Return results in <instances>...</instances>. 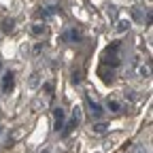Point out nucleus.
Here are the masks:
<instances>
[{
  "mask_svg": "<svg viewBox=\"0 0 153 153\" xmlns=\"http://www.w3.org/2000/svg\"><path fill=\"white\" fill-rule=\"evenodd\" d=\"M70 38H74V41H79V38H81V34L76 32V30H72V32H70Z\"/></svg>",
  "mask_w": 153,
  "mask_h": 153,
  "instance_id": "obj_13",
  "label": "nucleus"
},
{
  "mask_svg": "<svg viewBox=\"0 0 153 153\" xmlns=\"http://www.w3.org/2000/svg\"><path fill=\"white\" fill-rule=\"evenodd\" d=\"M81 79H83V76H81V70H74V72H72V83H81Z\"/></svg>",
  "mask_w": 153,
  "mask_h": 153,
  "instance_id": "obj_6",
  "label": "nucleus"
},
{
  "mask_svg": "<svg viewBox=\"0 0 153 153\" xmlns=\"http://www.w3.org/2000/svg\"><path fill=\"white\" fill-rule=\"evenodd\" d=\"M94 132H98V134L106 132V123H96V126H94Z\"/></svg>",
  "mask_w": 153,
  "mask_h": 153,
  "instance_id": "obj_7",
  "label": "nucleus"
},
{
  "mask_svg": "<svg viewBox=\"0 0 153 153\" xmlns=\"http://www.w3.org/2000/svg\"><path fill=\"white\" fill-rule=\"evenodd\" d=\"M36 85H38V74L34 72V74L30 76V87H36Z\"/></svg>",
  "mask_w": 153,
  "mask_h": 153,
  "instance_id": "obj_9",
  "label": "nucleus"
},
{
  "mask_svg": "<svg viewBox=\"0 0 153 153\" xmlns=\"http://www.w3.org/2000/svg\"><path fill=\"white\" fill-rule=\"evenodd\" d=\"M53 117H55V130H60L64 126V111L62 108H55L53 111Z\"/></svg>",
  "mask_w": 153,
  "mask_h": 153,
  "instance_id": "obj_1",
  "label": "nucleus"
},
{
  "mask_svg": "<svg viewBox=\"0 0 153 153\" xmlns=\"http://www.w3.org/2000/svg\"><path fill=\"white\" fill-rule=\"evenodd\" d=\"M138 74H143V76H149V68H147V66H140V68H138Z\"/></svg>",
  "mask_w": 153,
  "mask_h": 153,
  "instance_id": "obj_10",
  "label": "nucleus"
},
{
  "mask_svg": "<svg viewBox=\"0 0 153 153\" xmlns=\"http://www.w3.org/2000/svg\"><path fill=\"white\" fill-rule=\"evenodd\" d=\"M13 28H15V22H13V19H4V22H2V30H4V32H13Z\"/></svg>",
  "mask_w": 153,
  "mask_h": 153,
  "instance_id": "obj_3",
  "label": "nucleus"
},
{
  "mask_svg": "<svg viewBox=\"0 0 153 153\" xmlns=\"http://www.w3.org/2000/svg\"><path fill=\"white\" fill-rule=\"evenodd\" d=\"M108 108L117 113V111H119V102H115V100H108Z\"/></svg>",
  "mask_w": 153,
  "mask_h": 153,
  "instance_id": "obj_8",
  "label": "nucleus"
},
{
  "mask_svg": "<svg viewBox=\"0 0 153 153\" xmlns=\"http://www.w3.org/2000/svg\"><path fill=\"white\" fill-rule=\"evenodd\" d=\"M128 28H130L128 22H119V32H123V30H128Z\"/></svg>",
  "mask_w": 153,
  "mask_h": 153,
  "instance_id": "obj_11",
  "label": "nucleus"
},
{
  "mask_svg": "<svg viewBox=\"0 0 153 153\" xmlns=\"http://www.w3.org/2000/svg\"><path fill=\"white\" fill-rule=\"evenodd\" d=\"M108 15H111L113 19H115V17H117V11H115V7H111V9H108Z\"/></svg>",
  "mask_w": 153,
  "mask_h": 153,
  "instance_id": "obj_14",
  "label": "nucleus"
},
{
  "mask_svg": "<svg viewBox=\"0 0 153 153\" xmlns=\"http://www.w3.org/2000/svg\"><path fill=\"white\" fill-rule=\"evenodd\" d=\"M45 32V26H41V24H34L32 26V34H36V36H41Z\"/></svg>",
  "mask_w": 153,
  "mask_h": 153,
  "instance_id": "obj_4",
  "label": "nucleus"
},
{
  "mask_svg": "<svg viewBox=\"0 0 153 153\" xmlns=\"http://www.w3.org/2000/svg\"><path fill=\"white\" fill-rule=\"evenodd\" d=\"M2 87H4V91H9V89L13 87V74H11V72H7V74H4V79H2Z\"/></svg>",
  "mask_w": 153,
  "mask_h": 153,
  "instance_id": "obj_2",
  "label": "nucleus"
},
{
  "mask_svg": "<svg viewBox=\"0 0 153 153\" xmlns=\"http://www.w3.org/2000/svg\"><path fill=\"white\" fill-rule=\"evenodd\" d=\"M89 106H91V113L96 115V117H100V115H102V108H100L98 104H94V102H89Z\"/></svg>",
  "mask_w": 153,
  "mask_h": 153,
  "instance_id": "obj_5",
  "label": "nucleus"
},
{
  "mask_svg": "<svg viewBox=\"0 0 153 153\" xmlns=\"http://www.w3.org/2000/svg\"><path fill=\"white\" fill-rule=\"evenodd\" d=\"M43 89H45L47 94H53V85H51V83H45V85H43Z\"/></svg>",
  "mask_w": 153,
  "mask_h": 153,
  "instance_id": "obj_12",
  "label": "nucleus"
}]
</instances>
